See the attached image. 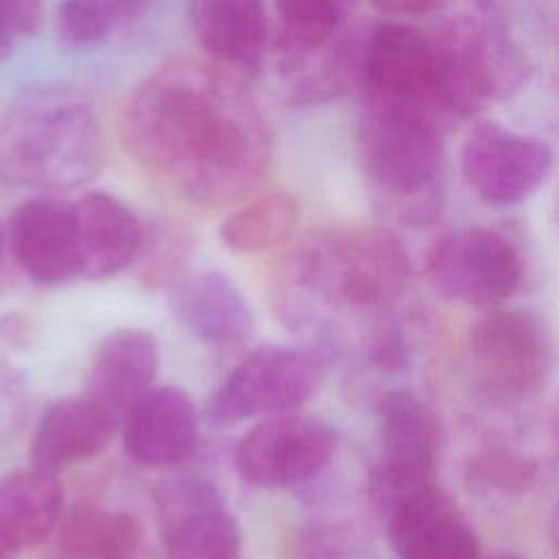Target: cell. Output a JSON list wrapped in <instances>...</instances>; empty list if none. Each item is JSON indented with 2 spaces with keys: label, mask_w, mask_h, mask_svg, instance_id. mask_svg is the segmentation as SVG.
<instances>
[{
  "label": "cell",
  "mask_w": 559,
  "mask_h": 559,
  "mask_svg": "<svg viewBox=\"0 0 559 559\" xmlns=\"http://www.w3.org/2000/svg\"><path fill=\"white\" fill-rule=\"evenodd\" d=\"M124 151L203 210L253 192L271 166V131L229 68L177 59L153 72L120 114Z\"/></svg>",
  "instance_id": "6da1fadb"
},
{
  "label": "cell",
  "mask_w": 559,
  "mask_h": 559,
  "mask_svg": "<svg viewBox=\"0 0 559 559\" xmlns=\"http://www.w3.org/2000/svg\"><path fill=\"white\" fill-rule=\"evenodd\" d=\"M413 266L400 238L384 227H336L310 234L277 266L275 314L286 323L312 304L382 308L411 284Z\"/></svg>",
  "instance_id": "7a4b0ae2"
},
{
  "label": "cell",
  "mask_w": 559,
  "mask_h": 559,
  "mask_svg": "<svg viewBox=\"0 0 559 559\" xmlns=\"http://www.w3.org/2000/svg\"><path fill=\"white\" fill-rule=\"evenodd\" d=\"M103 166V133L92 107L70 94H26L0 122V175L37 190H70Z\"/></svg>",
  "instance_id": "3957f363"
},
{
  "label": "cell",
  "mask_w": 559,
  "mask_h": 559,
  "mask_svg": "<svg viewBox=\"0 0 559 559\" xmlns=\"http://www.w3.org/2000/svg\"><path fill=\"white\" fill-rule=\"evenodd\" d=\"M465 380L491 408H515L537 397L552 378L555 338L539 312L520 306L487 308L467 330Z\"/></svg>",
  "instance_id": "277c9868"
},
{
  "label": "cell",
  "mask_w": 559,
  "mask_h": 559,
  "mask_svg": "<svg viewBox=\"0 0 559 559\" xmlns=\"http://www.w3.org/2000/svg\"><path fill=\"white\" fill-rule=\"evenodd\" d=\"M358 155L369 183L404 203L400 214L406 221L421 223L435 214L443 142L432 116L362 103Z\"/></svg>",
  "instance_id": "5b68a950"
},
{
  "label": "cell",
  "mask_w": 559,
  "mask_h": 559,
  "mask_svg": "<svg viewBox=\"0 0 559 559\" xmlns=\"http://www.w3.org/2000/svg\"><path fill=\"white\" fill-rule=\"evenodd\" d=\"M321 384L319 360L297 347L260 345L249 352L212 391L205 421L231 428L253 417L297 411Z\"/></svg>",
  "instance_id": "8992f818"
},
{
  "label": "cell",
  "mask_w": 559,
  "mask_h": 559,
  "mask_svg": "<svg viewBox=\"0 0 559 559\" xmlns=\"http://www.w3.org/2000/svg\"><path fill=\"white\" fill-rule=\"evenodd\" d=\"M338 450V432L323 417L286 411L266 415L236 445L238 474L253 487L290 489L317 480Z\"/></svg>",
  "instance_id": "52a82bcc"
},
{
  "label": "cell",
  "mask_w": 559,
  "mask_h": 559,
  "mask_svg": "<svg viewBox=\"0 0 559 559\" xmlns=\"http://www.w3.org/2000/svg\"><path fill=\"white\" fill-rule=\"evenodd\" d=\"M426 275L443 299L487 310L518 293L524 264L502 234L489 227H463L435 242L426 258Z\"/></svg>",
  "instance_id": "ba28073f"
},
{
  "label": "cell",
  "mask_w": 559,
  "mask_h": 559,
  "mask_svg": "<svg viewBox=\"0 0 559 559\" xmlns=\"http://www.w3.org/2000/svg\"><path fill=\"white\" fill-rule=\"evenodd\" d=\"M365 103L428 114L439 120L430 35L402 22L378 24L360 46Z\"/></svg>",
  "instance_id": "9c48e42d"
},
{
  "label": "cell",
  "mask_w": 559,
  "mask_h": 559,
  "mask_svg": "<svg viewBox=\"0 0 559 559\" xmlns=\"http://www.w3.org/2000/svg\"><path fill=\"white\" fill-rule=\"evenodd\" d=\"M552 151L546 142L498 122L474 127L461 148V173L487 205L507 207L528 199L548 177Z\"/></svg>",
  "instance_id": "30bf717a"
},
{
  "label": "cell",
  "mask_w": 559,
  "mask_h": 559,
  "mask_svg": "<svg viewBox=\"0 0 559 559\" xmlns=\"http://www.w3.org/2000/svg\"><path fill=\"white\" fill-rule=\"evenodd\" d=\"M378 465L373 485L386 504L432 483L439 428L428 404L408 389L378 402Z\"/></svg>",
  "instance_id": "8fae6325"
},
{
  "label": "cell",
  "mask_w": 559,
  "mask_h": 559,
  "mask_svg": "<svg viewBox=\"0 0 559 559\" xmlns=\"http://www.w3.org/2000/svg\"><path fill=\"white\" fill-rule=\"evenodd\" d=\"M9 249L22 273L37 286L57 288L81 280V251L72 203L35 197L9 218Z\"/></svg>",
  "instance_id": "7c38bea8"
},
{
  "label": "cell",
  "mask_w": 559,
  "mask_h": 559,
  "mask_svg": "<svg viewBox=\"0 0 559 559\" xmlns=\"http://www.w3.org/2000/svg\"><path fill=\"white\" fill-rule=\"evenodd\" d=\"M389 544L395 559H478L472 526L435 483L389 504Z\"/></svg>",
  "instance_id": "4fadbf2b"
},
{
  "label": "cell",
  "mask_w": 559,
  "mask_h": 559,
  "mask_svg": "<svg viewBox=\"0 0 559 559\" xmlns=\"http://www.w3.org/2000/svg\"><path fill=\"white\" fill-rule=\"evenodd\" d=\"M122 445L148 469L186 463L199 445V411L179 386H151L122 417Z\"/></svg>",
  "instance_id": "5bb4252c"
},
{
  "label": "cell",
  "mask_w": 559,
  "mask_h": 559,
  "mask_svg": "<svg viewBox=\"0 0 559 559\" xmlns=\"http://www.w3.org/2000/svg\"><path fill=\"white\" fill-rule=\"evenodd\" d=\"M168 299L177 321L210 347L231 349L245 345L255 332V317L225 271L183 273L170 286Z\"/></svg>",
  "instance_id": "9a60e30c"
},
{
  "label": "cell",
  "mask_w": 559,
  "mask_h": 559,
  "mask_svg": "<svg viewBox=\"0 0 559 559\" xmlns=\"http://www.w3.org/2000/svg\"><path fill=\"white\" fill-rule=\"evenodd\" d=\"M430 44L439 116L467 118L493 98L478 17L443 22Z\"/></svg>",
  "instance_id": "2e32d148"
},
{
  "label": "cell",
  "mask_w": 559,
  "mask_h": 559,
  "mask_svg": "<svg viewBox=\"0 0 559 559\" xmlns=\"http://www.w3.org/2000/svg\"><path fill=\"white\" fill-rule=\"evenodd\" d=\"M120 419L103 404L83 397H63L46 406L33 439L31 465L59 474L61 467L105 452Z\"/></svg>",
  "instance_id": "e0dca14e"
},
{
  "label": "cell",
  "mask_w": 559,
  "mask_h": 559,
  "mask_svg": "<svg viewBox=\"0 0 559 559\" xmlns=\"http://www.w3.org/2000/svg\"><path fill=\"white\" fill-rule=\"evenodd\" d=\"M72 207L81 251V280H109L140 258L146 227L120 199L107 192H87Z\"/></svg>",
  "instance_id": "ac0fdd59"
},
{
  "label": "cell",
  "mask_w": 559,
  "mask_h": 559,
  "mask_svg": "<svg viewBox=\"0 0 559 559\" xmlns=\"http://www.w3.org/2000/svg\"><path fill=\"white\" fill-rule=\"evenodd\" d=\"M157 369V338L142 328H118L96 345L85 395L122 421L131 404L153 386Z\"/></svg>",
  "instance_id": "d6986e66"
},
{
  "label": "cell",
  "mask_w": 559,
  "mask_h": 559,
  "mask_svg": "<svg viewBox=\"0 0 559 559\" xmlns=\"http://www.w3.org/2000/svg\"><path fill=\"white\" fill-rule=\"evenodd\" d=\"M190 26L201 48L221 66L255 72L269 41L264 0H190Z\"/></svg>",
  "instance_id": "ffe728a7"
},
{
  "label": "cell",
  "mask_w": 559,
  "mask_h": 559,
  "mask_svg": "<svg viewBox=\"0 0 559 559\" xmlns=\"http://www.w3.org/2000/svg\"><path fill=\"white\" fill-rule=\"evenodd\" d=\"M63 509V489L55 472L31 465L0 480V555L31 550L55 533Z\"/></svg>",
  "instance_id": "44dd1931"
},
{
  "label": "cell",
  "mask_w": 559,
  "mask_h": 559,
  "mask_svg": "<svg viewBox=\"0 0 559 559\" xmlns=\"http://www.w3.org/2000/svg\"><path fill=\"white\" fill-rule=\"evenodd\" d=\"M144 526L120 509L76 502L61 515L39 559H142Z\"/></svg>",
  "instance_id": "7402d4cb"
},
{
  "label": "cell",
  "mask_w": 559,
  "mask_h": 559,
  "mask_svg": "<svg viewBox=\"0 0 559 559\" xmlns=\"http://www.w3.org/2000/svg\"><path fill=\"white\" fill-rule=\"evenodd\" d=\"M166 559H238L240 526L225 504L159 518Z\"/></svg>",
  "instance_id": "603a6c76"
},
{
  "label": "cell",
  "mask_w": 559,
  "mask_h": 559,
  "mask_svg": "<svg viewBox=\"0 0 559 559\" xmlns=\"http://www.w3.org/2000/svg\"><path fill=\"white\" fill-rule=\"evenodd\" d=\"M352 0H275V50L284 66L308 59L341 33Z\"/></svg>",
  "instance_id": "cb8c5ba5"
},
{
  "label": "cell",
  "mask_w": 559,
  "mask_h": 559,
  "mask_svg": "<svg viewBox=\"0 0 559 559\" xmlns=\"http://www.w3.org/2000/svg\"><path fill=\"white\" fill-rule=\"evenodd\" d=\"M297 221V199L288 192H269L234 210L221 225V238L234 251H266L284 245Z\"/></svg>",
  "instance_id": "d4e9b609"
},
{
  "label": "cell",
  "mask_w": 559,
  "mask_h": 559,
  "mask_svg": "<svg viewBox=\"0 0 559 559\" xmlns=\"http://www.w3.org/2000/svg\"><path fill=\"white\" fill-rule=\"evenodd\" d=\"M146 4L148 0H61L55 17L57 35L74 48L96 46L140 17Z\"/></svg>",
  "instance_id": "484cf974"
},
{
  "label": "cell",
  "mask_w": 559,
  "mask_h": 559,
  "mask_svg": "<svg viewBox=\"0 0 559 559\" xmlns=\"http://www.w3.org/2000/svg\"><path fill=\"white\" fill-rule=\"evenodd\" d=\"M192 251L190 234L173 223L146 227L144 245L140 251L142 282L148 288L173 286L183 273Z\"/></svg>",
  "instance_id": "4316f807"
},
{
  "label": "cell",
  "mask_w": 559,
  "mask_h": 559,
  "mask_svg": "<svg viewBox=\"0 0 559 559\" xmlns=\"http://www.w3.org/2000/svg\"><path fill=\"white\" fill-rule=\"evenodd\" d=\"M537 467L522 454L509 450H485L467 463L465 480L478 491L522 493L535 483Z\"/></svg>",
  "instance_id": "83f0119b"
},
{
  "label": "cell",
  "mask_w": 559,
  "mask_h": 559,
  "mask_svg": "<svg viewBox=\"0 0 559 559\" xmlns=\"http://www.w3.org/2000/svg\"><path fill=\"white\" fill-rule=\"evenodd\" d=\"M295 552L299 559H378L338 524H310L301 531Z\"/></svg>",
  "instance_id": "f1b7e54d"
},
{
  "label": "cell",
  "mask_w": 559,
  "mask_h": 559,
  "mask_svg": "<svg viewBox=\"0 0 559 559\" xmlns=\"http://www.w3.org/2000/svg\"><path fill=\"white\" fill-rule=\"evenodd\" d=\"M44 0H0V24L13 37H31L39 31Z\"/></svg>",
  "instance_id": "f546056e"
},
{
  "label": "cell",
  "mask_w": 559,
  "mask_h": 559,
  "mask_svg": "<svg viewBox=\"0 0 559 559\" xmlns=\"http://www.w3.org/2000/svg\"><path fill=\"white\" fill-rule=\"evenodd\" d=\"M378 11L397 15V17H415L426 15L439 9L445 0H369Z\"/></svg>",
  "instance_id": "4dcf8cb0"
},
{
  "label": "cell",
  "mask_w": 559,
  "mask_h": 559,
  "mask_svg": "<svg viewBox=\"0 0 559 559\" xmlns=\"http://www.w3.org/2000/svg\"><path fill=\"white\" fill-rule=\"evenodd\" d=\"M13 39H15V37L0 24V63L11 57V52H13Z\"/></svg>",
  "instance_id": "1f68e13d"
},
{
  "label": "cell",
  "mask_w": 559,
  "mask_h": 559,
  "mask_svg": "<svg viewBox=\"0 0 559 559\" xmlns=\"http://www.w3.org/2000/svg\"><path fill=\"white\" fill-rule=\"evenodd\" d=\"M550 537H552V544L555 548L559 550V500L555 504V511H552V520H550Z\"/></svg>",
  "instance_id": "d6a6232c"
},
{
  "label": "cell",
  "mask_w": 559,
  "mask_h": 559,
  "mask_svg": "<svg viewBox=\"0 0 559 559\" xmlns=\"http://www.w3.org/2000/svg\"><path fill=\"white\" fill-rule=\"evenodd\" d=\"M550 430H552V439L559 448V397L555 402V408H552V417H550Z\"/></svg>",
  "instance_id": "836d02e7"
},
{
  "label": "cell",
  "mask_w": 559,
  "mask_h": 559,
  "mask_svg": "<svg viewBox=\"0 0 559 559\" xmlns=\"http://www.w3.org/2000/svg\"><path fill=\"white\" fill-rule=\"evenodd\" d=\"M493 559H526V557H522L518 552H502V555H496Z\"/></svg>",
  "instance_id": "e575fe53"
},
{
  "label": "cell",
  "mask_w": 559,
  "mask_h": 559,
  "mask_svg": "<svg viewBox=\"0 0 559 559\" xmlns=\"http://www.w3.org/2000/svg\"><path fill=\"white\" fill-rule=\"evenodd\" d=\"M0 255H2V234H0Z\"/></svg>",
  "instance_id": "d590c367"
},
{
  "label": "cell",
  "mask_w": 559,
  "mask_h": 559,
  "mask_svg": "<svg viewBox=\"0 0 559 559\" xmlns=\"http://www.w3.org/2000/svg\"><path fill=\"white\" fill-rule=\"evenodd\" d=\"M0 559H7V557H4V555H0Z\"/></svg>",
  "instance_id": "8d00e7d4"
}]
</instances>
